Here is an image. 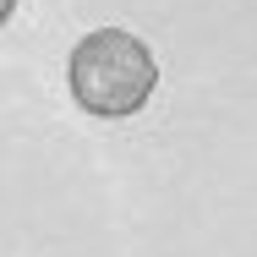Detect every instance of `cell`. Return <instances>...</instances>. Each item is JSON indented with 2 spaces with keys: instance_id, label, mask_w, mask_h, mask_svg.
Returning <instances> with one entry per match:
<instances>
[{
  "instance_id": "obj_1",
  "label": "cell",
  "mask_w": 257,
  "mask_h": 257,
  "mask_svg": "<svg viewBox=\"0 0 257 257\" xmlns=\"http://www.w3.org/2000/svg\"><path fill=\"white\" fill-rule=\"evenodd\" d=\"M66 88L82 115L93 120H126L159 88V60L154 50L126 33V28H93L88 39H77V50L66 60Z\"/></svg>"
},
{
  "instance_id": "obj_2",
  "label": "cell",
  "mask_w": 257,
  "mask_h": 257,
  "mask_svg": "<svg viewBox=\"0 0 257 257\" xmlns=\"http://www.w3.org/2000/svg\"><path fill=\"white\" fill-rule=\"evenodd\" d=\"M17 11V0H0V28H6V17Z\"/></svg>"
}]
</instances>
